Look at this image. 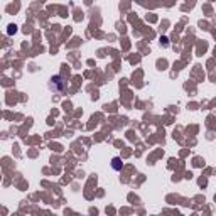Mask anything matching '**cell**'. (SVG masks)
I'll use <instances>...</instances> for the list:
<instances>
[{
  "instance_id": "6da1fadb",
  "label": "cell",
  "mask_w": 216,
  "mask_h": 216,
  "mask_svg": "<svg viewBox=\"0 0 216 216\" xmlns=\"http://www.w3.org/2000/svg\"><path fill=\"white\" fill-rule=\"evenodd\" d=\"M66 88V81L61 78V76H52L49 79V89L51 91H54V93H61V91H64Z\"/></svg>"
},
{
  "instance_id": "7a4b0ae2",
  "label": "cell",
  "mask_w": 216,
  "mask_h": 216,
  "mask_svg": "<svg viewBox=\"0 0 216 216\" xmlns=\"http://www.w3.org/2000/svg\"><path fill=\"white\" fill-rule=\"evenodd\" d=\"M111 166H113L115 171H120V169H122V160H120L118 157H115L113 160H111Z\"/></svg>"
}]
</instances>
